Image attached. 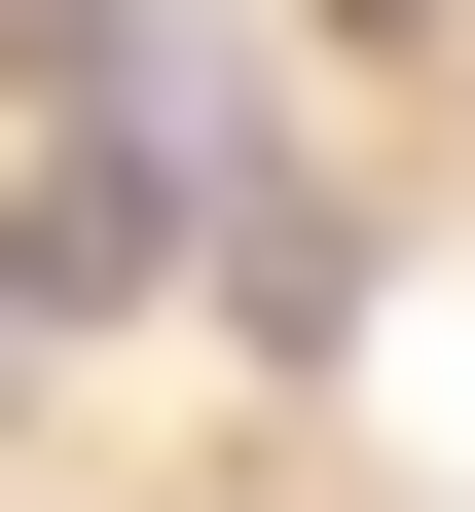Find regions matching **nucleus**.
<instances>
[{
  "label": "nucleus",
  "mask_w": 475,
  "mask_h": 512,
  "mask_svg": "<svg viewBox=\"0 0 475 512\" xmlns=\"http://www.w3.org/2000/svg\"><path fill=\"white\" fill-rule=\"evenodd\" d=\"M110 293H147V37L74 0V147L0 183V330H110Z\"/></svg>",
  "instance_id": "nucleus-1"
}]
</instances>
